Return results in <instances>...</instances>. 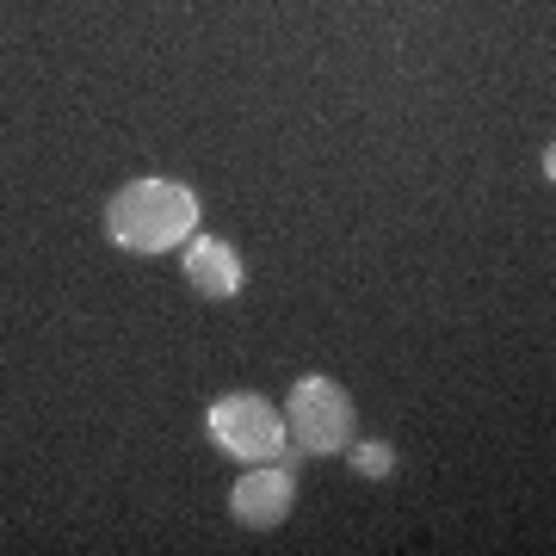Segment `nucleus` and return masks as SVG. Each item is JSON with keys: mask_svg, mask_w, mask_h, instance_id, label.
<instances>
[{"mask_svg": "<svg viewBox=\"0 0 556 556\" xmlns=\"http://www.w3.org/2000/svg\"><path fill=\"white\" fill-rule=\"evenodd\" d=\"M199 236V192L179 179H130L105 204V241L118 254H167Z\"/></svg>", "mask_w": 556, "mask_h": 556, "instance_id": "f257e3e1", "label": "nucleus"}, {"mask_svg": "<svg viewBox=\"0 0 556 556\" xmlns=\"http://www.w3.org/2000/svg\"><path fill=\"white\" fill-rule=\"evenodd\" d=\"M353 396L346 383H334L328 371H309V378L291 383V402H285V433H291V452L309 457H334L353 445Z\"/></svg>", "mask_w": 556, "mask_h": 556, "instance_id": "f03ea898", "label": "nucleus"}, {"mask_svg": "<svg viewBox=\"0 0 556 556\" xmlns=\"http://www.w3.org/2000/svg\"><path fill=\"white\" fill-rule=\"evenodd\" d=\"M204 433H211V445H217V452L236 457V464H266V457H285V452H291L285 415H278L266 396H254V390H229V396L211 402Z\"/></svg>", "mask_w": 556, "mask_h": 556, "instance_id": "7ed1b4c3", "label": "nucleus"}, {"mask_svg": "<svg viewBox=\"0 0 556 556\" xmlns=\"http://www.w3.org/2000/svg\"><path fill=\"white\" fill-rule=\"evenodd\" d=\"M298 507V477H291V452L285 457H266V464H248L241 482L229 489V519L248 526V532H273L285 526Z\"/></svg>", "mask_w": 556, "mask_h": 556, "instance_id": "20e7f679", "label": "nucleus"}, {"mask_svg": "<svg viewBox=\"0 0 556 556\" xmlns=\"http://www.w3.org/2000/svg\"><path fill=\"white\" fill-rule=\"evenodd\" d=\"M179 260H186V285L211 303H229L248 285V266H241V254L223 236H192L179 248Z\"/></svg>", "mask_w": 556, "mask_h": 556, "instance_id": "39448f33", "label": "nucleus"}, {"mask_svg": "<svg viewBox=\"0 0 556 556\" xmlns=\"http://www.w3.org/2000/svg\"><path fill=\"white\" fill-rule=\"evenodd\" d=\"M346 457H353V470L358 477H396V445H383V439H353L346 445Z\"/></svg>", "mask_w": 556, "mask_h": 556, "instance_id": "423d86ee", "label": "nucleus"}]
</instances>
